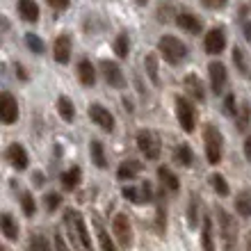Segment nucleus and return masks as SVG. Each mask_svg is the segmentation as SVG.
I'll return each mask as SVG.
<instances>
[{
    "instance_id": "46",
    "label": "nucleus",
    "mask_w": 251,
    "mask_h": 251,
    "mask_svg": "<svg viewBox=\"0 0 251 251\" xmlns=\"http://www.w3.org/2000/svg\"><path fill=\"white\" fill-rule=\"evenodd\" d=\"M242 34H245V39L251 41V21H247L245 27H242Z\"/></svg>"
},
{
    "instance_id": "1",
    "label": "nucleus",
    "mask_w": 251,
    "mask_h": 251,
    "mask_svg": "<svg viewBox=\"0 0 251 251\" xmlns=\"http://www.w3.org/2000/svg\"><path fill=\"white\" fill-rule=\"evenodd\" d=\"M158 53L165 57L167 64L176 66L187 57V46L180 39H176L174 34H165L158 39Z\"/></svg>"
},
{
    "instance_id": "36",
    "label": "nucleus",
    "mask_w": 251,
    "mask_h": 251,
    "mask_svg": "<svg viewBox=\"0 0 251 251\" xmlns=\"http://www.w3.org/2000/svg\"><path fill=\"white\" fill-rule=\"evenodd\" d=\"M210 185H212V190L217 192V194H222V197H228V183H226V178L222 176V174H212L210 176Z\"/></svg>"
},
{
    "instance_id": "8",
    "label": "nucleus",
    "mask_w": 251,
    "mask_h": 251,
    "mask_svg": "<svg viewBox=\"0 0 251 251\" xmlns=\"http://www.w3.org/2000/svg\"><path fill=\"white\" fill-rule=\"evenodd\" d=\"M112 233H114V238H117V242H119L124 249H128V247L132 245V226H130V219H128V215L119 212V215L114 217Z\"/></svg>"
},
{
    "instance_id": "27",
    "label": "nucleus",
    "mask_w": 251,
    "mask_h": 251,
    "mask_svg": "<svg viewBox=\"0 0 251 251\" xmlns=\"http://www.w3.org/2000/svg\"><path fill=\"white\" fill-rule=\"evenodd\" d=\"M0 228H2V235L7 240H16L19 238V224L14 222V217L9 212H5L2 217H0Z\"/></svg>"
},
{
    "instance_id": "45",
    "label": "nucleus",
    "mask_w": 251,
    "mask_h": 251,
    "mask_svg": "<svg viewBox=\"0 0 251 251\" xmlns=\"http://www.w3.org/2000/svg\"><path fill=\"white\" fill-rule=\"evenodd\" d=\"M245 158L251 162V135L245 139Z\"/></svg>"
},
{
    "instance_id": "5",
    "label": "nucleus",
    "mask_w": 251,
    "mask_h": 251,
    "mask_svg": "<svg viewBox=\"0 0 251 251\" xmlns=\"http://www.w3.org/2000/svg\"><path fill=\"white\" fill-rule=\"evenodd\" d=\"M66 222L71 226V231L75 233V238L82 245V249L92 251V238H89V231H87V226H85V217L78 210H66Z\"/></svg>"
},
{
    "instance_id": "31",
    "label": "nucleus",
    "mask_w": 251,
    "mask_h": 251,
    "mask_svg": "<svg viewBox=\"0 0 251 251\" xmlns=\"http://www.w3.org/2000/svg\"><path fill=\"white\" fill-rule=\"evenodd\" d=\"M114 53L119 60H126L128 55H130V39H128V34L121 32L117 39H114Z\"/></svg>"
},
{
    "instance_id": "40",
    "label": "nucleus",
    "mask_w": 251,
    "mask_h": 251,
    "mask_svg": "<svg viewBox=\"0 0 251 251\" xmlns=\"http://www.w3.org/2000/svg\"><path fill=\"white\" fill-rule=\"evenodd\" d=\"M201 5L205 9H224L228 5V0H201Z\"/></svg>"
},
{
    "instance_id": "39",
    "label": "nucleus",
    "mask_w": 251,
    "mask_h": 251,
    "mask_svg": "<svg viewBox=\"0 0 251 251\" xmlns=\"http://www.w3.org/2000/svg\"><path fill=\"white\" fill-rule=\"evenodd\" d=\"M240 112V107L235 105V96L233 94H226V99H224V114L226 117H238Z\"/></svg>"
},
{
    "instance_id": "17",
    "label": "nucleus",
    "mask_w": 251,
    "mask_h": 251,
    "mask_svg": "<svg viewBox=\"0 0 251 251\" xmlns=\"http://www.w3.org/2000/svg\"><path fill=\"white\" fill-rule=\"evenodd\" d=\"M183 87H185V92L190 94L194 100H199V103H203V100H205V89H203V82H201V78H199V75H194V73L185 75Z\"/></svg>"
},
{
    "instance_id": "15",
    "label": "nucleus",
    "mask_w": 251,
    "mask_h": 251,
    "mask_svg": "<svg viewBox=\"0 0 251 251\" xmlns=\"http://www.w3.org/2000/svg\"><path fill=\"white\" fill-rule=\"evenodd\" d=\"M176 25H178L183 32H187V34H201V30H203L201 19H199V16H194L192 12L176 14Z\"/></svg>"
},
{
    "instance_id": "18",
    "label": "nucleus",
    "mask_w": 251,
    "mask_h": 251,
    "mask_svg": "<svg viewBox=\"0 0 251 251\" xmlns=\"http://www.w3.org/2000/svg\"><path fill=\"white\" fill-rule=\"evenodd\" d=\"M78 80L85 87H94V82H96V66L87 60V57H82L78 62Z\"/></svg>"
},
{
    "instance_id": "6",
    "label": "nucleus",
    "mask_w": 251,
    "mask_h": 251,
    "mask_svg": "<svg viewBox=\"0 0 251 251\" xmlns=\"http://www.w3.org/2000/svg\"><path fill=\"white\" fill-rule=\"evenodd\" d=\"M137 149L146 155V160L160 158V137L153 130H139L137 132Z\"/></svg>"
},
{
    "instance_id": "38",
    "label": "nucleus",
    "mask_w": 251,
    "mask_h": 251,
    "mask_svg": "<svg viewBox=\"0 0 251 251\" xmlns=\"http://www.w3.org/2000/svg\"><path fill=\"white\" fill-rule=\"evenodd\" d=\"M60 203H62V197L57 192H48L46 197H44V205H46L48 212H53L55 208H60Z\"/></svg>"
},
{
    "instance_id": "21",
    "label": "nucleus",
    "mask_w": 251,
    "mask_h": 251,
    "mask_svg": "<svg viewBox=\"0 0 251 251\" xmlns=\"http://www.w3.org/2000/svg\"><path fill=\"white\" fill-rule=\"evenodd\" d=\"M158 178H160V183H162V187H167L169 192H178L180 190L178 176H176L169 167H158Z\"/></svg>"
},
{
    "instance_id": "33",
    "label": "nucleus",
    "mask_w": 251,
    "mask_h": 251,
    "mask_svg": "<svg viewBox=\"0 0 251 251\" xmlns=\"http://www.w3.org/2000/svg\"><path fill=\"white\" fill-rule=\"evenodd\" d=\"M25 44H27V48H30L34 55H44V53H46V44H44V39H41V37H37L34 32H25Z\"/></svg>"
},
{
    "instance_id": "19",
    "label": "nucleus",
    "mask_w": 251,
    "mask_h": 251,
    "mask_svg": "<svg viewBox=\"0 0 251 251\" xmlns=\"http://www.w3.org/2000/svg\"><path fill=\"white\" fill-rule=\"evenodd\" d=\"M16 7H19V14L23 21H27V23H37L39 21V5L34 0H19Z\"/></svg>"
},
{
    "instance_id": "22",
    "label": "nucleus",
    "mask_w": 251,
    "mask_h": 251,
    "mask_svg": "<svg viewBox=\"0 0 251 251\" xmlns=\"http://www.w3.org/2000/svg\"><path fill=\"white\" fill-rule=\"evenodd\" d=\"M94 228H96V235H99V245H100V251H117V247H114L112 238H110V233L105 231V226L100 224L99 217H94Z\"/></svg>"
},
{
    "instance_id": "11",
    "label": "nucleus",
    "mask_w": 251,
    "mask_h": 251,
    "mask_svg": "<svg viewBox=\"0 0 251 251\" xmlns=\"http://www.w3.org/2000/svg\"><path fill=\"white\" fill-rule=\"evenodd\" d=\"M100 73H103V78L107 80V85L114 87V89H124L126 87V75L117 62L103 60L100 62Z\"/></svg>"
},
{
    "instance_id": "24",
    "label": "nucleus",
    "mask_w": 251,
    "mask_h": 251,
    "mask_svg": "<svg viewBox=\"0 0 251 251\" xmlns=\"http://www.w3.org/2000/svg\"><path fill=\"white\" fill-rule=\"evenodd\" d=\"M80 180H82V172H80V167H71V169H66L62 174V187L64 190H75L80 185Z\"/></svg>"
},
{
    "instance_id": "2",
    "label": "nucleus",
    "mask_w": 251,
    "mask_h": 251,
    "mask_svg": "<svg viewBox=\"0 0 251 251\" xmlns=\"http://www.w3.org/2000/svg\"><path fill=\"white\" fill-rule=\"evenodd\" d=\"M203 142H205V160H208V165L212 167L219 165L222 162V153H224V135L219 132V128L208 124L203 130Z\"/></svg>"
},
{
    "instance_id": "10",
    "label": "nucleus",
    "mask_w": 251,
    "mask_h": 251,
    "mask_svg": "<svg viewBox=\"0 0 251 251\" xmlns=\"http://www.w3.org/2000/svg\"><path fill=\"white\" fill-rule=\"evenodd\" d=\"M0 121L5 126H12L19 121V103L9 92H2V96H0Z\"/></svg>"
},
{
    "instance_id": "35",
    "label": "nucleus",
    "mask_w": 251,
    "mask_h": 251,
    "mask_svg": "<svg viewBox=\"0 0 251 251\" xmlns=\"http://www.w3.org/2000/svg\"><path fill=\"white\" fill-rule=\"evenodd\" d=\"M187 224H190V228H197L199 226V199H197V194L190 197V205H187Z\"/></svg>"
},
{
    "instance_id": "12",
    "label": "nucleus",
    "mask_w": 251,
    "mask_h": 251,
    "mask_svg": "<svg viewBox=\"0 0 251 251\" xmlns=\"http://www.w3.org/2000/svg\"><path fill=\"white\" fill-rule=\"evenodd\" d=\"M89 119L99 126L100 130H105V132H112L114 130V117H112V112H110L107 107H103L100 103H92V105H89Z\"/></svg>"
},
{
    "instance_id": "42",
    "label": "nucleus",
    "mask_w": 251,
    "mask_h": 251,
    "mask_svg": "<svg viewBox=\"0 0 251 251\" xmlns=\"http://www.w3.org/2000/svg\"><path fill=\"white\" fill-rule=\"evenodd\" d=\"M53 242H55V249H57V251H71V249H69V245L64 242V238L60 235V233H55Z\"/></svg>"
},
{
    "instance_id": "25",
    "label": "nucleus",
    "mask_w": 251,
    "mask_h": 251,
    "mask_svg": "<svg viewBox=\"0 0 251 251\" xmlns=\"http://www.w3.org/2000/svg\"><path fill=\"white\" fill-rule=\"evenodd\" d=\"M174 162L180 167H192V162H194V153H192V149L187 144H178L176 149H174Z\"/></svg>"
},
{
    "instance_id": "49",
    "label": "nucleus",
    "mask_w": 251,
    "mask_h": 251,
    "mask_svg": "<svg viewBox=\"0 0 251 251\" xmlns=\"http://www.w3.org/2000/svg\"><path fill=\"white\" fill-rule=\"evenodd\" d=\"M247 251H251V233L247 235Z\"/></svg>"
},
{
    "instance_id": "14",
    "label": "nucleus",
    "mask_w": 251,
    "mask_h": 251,
    "mask_svg": "<svg viewBox=\"0 0 251 251\" xmlns=\"http://www.w3.org/2000/svg\"><path fill=\"white\" fill-rule=\"evenodd\" d=\"M121 194H124L128 201H132V203H149V201H153V187H151V183H142L139 187L126 185L124 190H121Z\"/></svg>"
},
{
    "instance_id": "7",
    "label": "nucleus",
    "mask_w": 251,
    "mask_h": 251,
    "mask_svg": "<svg viewBox=\"0 0 251 251\" xmlns=\"http://www.w3.org/2000/svg\"><path fill=\"white\" fill-rule=\"evenodd\" d=\"M226 48V30L224 27H212L203 37V50L208 55H222Z\"/></svg>"
},
{
    "instance_id": "50",
    "label": "nucleus",
    "mask_w": 251,
    "mask_h": 251,
    "mask_svg": "<svg viewBox=\"0 0 251 251\" xmlns=\"http://www.w3.org/2000/svg\"><path fill=\"white\" fill-rule=\"evenodd\" d=\"M135 2H137V5H146V2H149V0H135Z\"/></svg>"
},
{
    "instance_id": "41",
    "label": "nucleus",
    "mask_w": 251,
    "mask_h": 251,
    "mask_svg": "<svg viewBox=\"0 0 251 251\" xmlns=\"http://www.w3.org/2000/svg\"><path fill=\"white\" fill-rule=\"evenodd\" d=\"M46 2L50 9H55V12H64L66 7L71 5V0H46Z\"/></svg>"
},
{
    "instance_id": "3",
    "label": "nucleus",
    "mask_w": 251,
    "mask_h": 251,
    "mask_svg": "<svg viewBox=\"0 0 251 251\" xmlns=\"http://www.w3.org/2000/svg\"><path fill=\"white\" fill-rule=\"evenodd\" d=\"M174 103H176V119H178L180 128L185 132H194V128H197V107L192 105L190 99L180 96V94L174 99Z\"/></svg>"
},
{
    "instance_id": "9",
    "label": "nucleus",
    "mask_w": 251,
    "mask_h": 251,
    "mask_svg": "<svg viewBox=\"0 0 251 251\" xmlns=\"http://www.w3.org/2000/svg\"><path fill=\"white\" fill-rule=\"evenodd\" d=\"M208 73H210V87L212 92L217 94H224L226 92V85H228V71H226V66L222 62H210L208 64Z\"/></svg>"
},
{
    "instance_id": "26",
    "label": "nucleus",
    "mask_w": 251,
    "mask_h": 251,
    "mask_svg": "<svg viewBox=\"0 0 251 251\" xmlns=\"http://www.w3.org/2000/svg\"><path fill=\"white\" fill-rule=\"evenodd\" d=\"M89 153H92V162L99 169H105L107 167V160H105V149H103V144H100L99 139H92L89 142Z\"/></svg>"
},
{
    "instance_id": "44",
    "label": "nucleus",
    "mask_w": 251,
    "mask_h": 251,
    "mask_svg": "<svg viewBox=\"0 0 251 251\" xmlns=\"http://www.w3.org/2000/svg\"><path fill=\"white\" fill-rule=\"evenodd\" d=\"M32 183H34L37 187L44 185V183H46V180H44V174H41V172H34V174H32Z\"/></svg>"
},
{
    "instance_id": "20",
    "label": "nucleus",
    "mask_w": 251,
    "mask_h": 251,
    "mask_svg": "<svg viewBox=\"0 0 251 251\" xmlns=\"http://www.w3.org/2000/svg\"><path fill=\"white\" fill-rule=\"evenodd\" d=\"M139 172H142V162H137V160H124L119 165V169H117V178L132 180V178H137Z\"/></svg>"
},
{
    "instance_id": "48",
    "label": "nucleus",
    "mask_w": 251,
    "mask_h": 251,
    "mask_svg": "<svg viewBox=\"0 0 251 251\" xmlns=\"http://www.w3.org/2000/svg\"><path fill=\"white\" fill-rule=\"evenodd\" d=\"M41 251H53V249H50V245H48L46 238H41Z\"/></svg>"
},
{
    "instance_id": "37",
    "label": "nucleus",
    "mask_w": 251,
    "mask_h": 251,
    "mask_svg": "<svg viewBox=\"0 0 251 251\" xmlns=\"http://www.w3.org/2000/svg\"><path fill=\"white\" fill-rule=\"evenodd\" d=\"M21 208L25 212V217H32L34 212H37V205H34V199L30 192H21Z\"/></svg>"
},
{
    "instance_id": "16",
    "label": "nucleus",
    "mask_w": 251,
    "mask_h": 251,
    "mask_svg": "<svg viewBox=\"0 0 251 251\" xmlns=\"http://www.w3.org/2000/svg\"><path fill=\"white\" fill-rule=\"evenodd\" d=\"M53 57L57 64H69L71 60V37L69 34H60L53 44Z\"/></svg>"
},
{
    "instance_id": "51",
    "label": "nucleus",
    "mask_w": 251,
    "mask_h": 251,
    "mask_svg": "<svg viewBox=\"0 0 251 251\" xmlns=\"http://www.w3.org/2000/svg\"><path fill=\"white\" fill-rule=\"evenodd\" d=\"M0 251H9V249H7V247H2V249H0Z\"/></svg>"
},
{
    "instance_id": "32",
    "label": "nucleus",
    "mask_w": 251,
    "mask_h": 251,
    "mask_svg": "<svg viewBox=\"0 0 251 251\" xmlns=\"http://www.w3.org/2000/svg\"><path fill=\"white\" fill-rule=\"evenodd\" d=\"M201 245L203 251H215V240H212V219H203V233H201Z\"/></svg>"
},
{
    "instance_id": "29",
    "label": "nucleus",
    "mask_w": 251,
    "mask_h": 251,
    "mask_svg": "<svg viewBox=\"0 0 251 251\" xmlns=\"http://www.w3.org/2000/svg\"><path fill=\"white\" fill-rule=\"evenodd\" d=\"M57 112H60V117L66 121V124H71V121L75 119V107H73V100L66 99V96H60V99H57Z\"/></svg>"
},
{
    "instance_id": "47",
    "label": "nucleus",
    "mask_w": 251,
    "mask_h": 251,
    "mask_svg": "<svg viewBox=\"0 0 251 251\" xmlns=\"http://www.w3.org/2000/svg\"><path fill=\"white\" fill-rule=\"evenodd\" d=\"M16 75H19L21 80H27V73H25V69H23L21 64H16Z\"/></svg>"
},
{
    "instance_id": "34",
    "label": "nucleus",
    "mask_w": 251,
    "mask_h": 251,
    "mask_svg": "<svg viewBox=\"0 0 251 251\" xmlns=\"http://www.w3.org/2000/svg\"><path fill=\"white\" fill-rule=\"evenodd\" d=\"M235 121H238V130L240 132L249 130V124H251V107H249V103H242V107H240Z\"/></svg>"
},
{
    "instance_id": "13",
    "label": "nucleus",
    "mask_w": 251,
    "mask_h": 251,
    "mask_svg": "<svg viewBox=\"0 0 251 251\" xmlns=\"http://www.w3.org/2000/svg\"><path fill=\"white\" fill-rule=\"evenodd\" d=\"M5 160L14 167V169H19V172L27 169V162H30V158H27V151L19 144V142H14V144L7 146V151H5Z\"/></svg>"
},
{
    "instance_id": "43",
    "label": "nucleus",
    "mask_w": 251,
    "mask_h": 251,
    "mask_svg": "<svg viewBox=\"0 0 251 251\" xmlns=\"http://www.w3.org/2000/svg\"><path fill=\"white\" fill-rule=\"evenodd\" d=\"M30 251H41V235L39 238L34 235V238L30 240Z\"/></svg>"
},
{
    "instance_id": "4",
    "label": "nucleus",
    "mask_w": 251,
    "mask_h": 251,
    "mask_svg": "<svg viewBox=\"0 0 251 251\" xmlns=\"http://www.w3.org/2000/svg\"><path fill=\"white\" fill-rule=\"evenodd\" d=\"M217 217H219V226H222V242H224V251H238V222L224 210L217 208Z\"/></svg>"
},
{
    "instance_id": "28",
    "label": "nucleus",
    "mask_w": 251,
    "mask_h": 251,
    "mask_svg": "<svg viewBox=\"0 0 251 251\" xmlns=\"http://www.w3.org/2000/svg\"><path fill=\"white\" fill-rule=\"evenodd\" d=\"M144 69H146V75L151 78V82L155 87L160 85V71H158V55L155 53H149L144 57Z\"/></svg>"
},
{
    "instance_id": "23",
    "label": "nucleus",
    "mask_w": 251,
    "mask_h": 251,
    "mask_svg": "<svg viewBox=\"0 0 251 251\" xmlns=\"http://www.w3.org/2000/svg\"><path fill=\"white\" fill-rule=\"evenodd\" d=\"M235 210H238L240 217L245 219L251 217V190H242L235 197Z\"/></svg>"
},
{
    "instance_id": "30",
    "label": "nucleus",
    "mask_w": 251,
    "mask_h": 251,
    "mask_svg": "<svg viewBox=\"0 0 251 251\" xmlns=\"http://www.w3.org/2000/svg\"><path fill=\"white\" fill-rule=\"evenodd\" d=\"M233 64H235V69L240 71V75H245V78H249V60H247V53L242 50V48H233Z\"/></svg>"
}]
</instances>
